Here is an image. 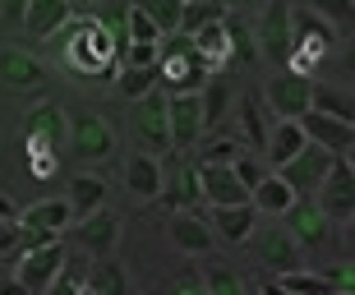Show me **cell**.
<instances>
[{
  "instance_id": "cell-1",
  "label": "cell",
  "mask_w": 355,
  "mask_h": 295,
  "mask_svg": "<svg viewBox=\"0 0 355 295\" xmlns=\"http://www.w3.org/2000/svg\"><path fill=\"white\" fill-rule=\"evenodd\" d=\"M65 65L74 74H106V69H120V51L111 28L97 19V14H83L69 28V46H65Z\"/></svg>"
},
{
  "instance_id": "cell-2",
  "label": "cell",
  "mask_w": 355,
  "mask_h": 295,
  "mask_svg": "<svg viewBox=\"0 0 355 295\" xmlns=\"http://www.w3.org/2000/svg\"><path fill=\"white\" fill-rule=\"evenodd\" d=\"M208 60H203V51H198V42L189 37V33H180V37L166 46V55L157 60V79L171 88V93H198L203 83H208Z\"/></svg>"
},
{
  "instance_id": "cell-3",
  "label": "cell",
  "mask_w": 355,
  "mask_h": 295,
  "mask_svg": "<svg viewBox=\"0 0 355 295\" xmlns=\"http://www.w3.org/2000/svg\"><path fill=\"white\" fill-rule=\"evenodd\" d=\"M263 107L277 120H300L304 111L314 107V79L300 69H277L263 88Z\"/></svg>"
},
{
  "instance_id": "cell-4",
  "label": "cell",
  "mask_w": 355,
  "mask_h": 295,
  "mask_svg": "<svg viewBox=\"0 0 355 295\" xmlns=\"http://www.w3.org/2000/svg\"><path fill=\"white\" fill-rule=\"evenodd\" d=\"M60 263H65V244L51 240V244H37V249H24V254L14 258V282L19 291L28 295H46L55 291V277H60Z\"/></svg>"
},
{
  "instance_id": "cell-5",
  "label": "cell",
  "mask_w": 355,
  "mask_h": 295,
  "mask_svg": "<svg viewBox=\"0 0 355 295\" xmlns=\"http://www.w3.org/2000/svg\"><path fill=\"white\" fill-rule=\"evenodd\" d=\"M314 203L332 222H351L355 217V161H351V152H337V157H332L323 185L314 189Z\"/></svg>"
},
{
  "instance_id": "cell-6",
  "label": "cell",
  "mask_w": 355,
  "mask_h": 295,
  "mask_svg": "<svg viewBox=\"0 0 355 295\" xmlns=\"http://www.w3.org/2000/svg\"><path fill=\"white\" fill-rule=\"evenodd\" d=\"M254 42H259V55H268L277 69L291 65V51H295V33H291V0H268L263 19L254 28Z\"/></svg>"
},
{
  "instance_id": "cell-7",
  "label": "cell",
  "mask_w": 355,
  "mask_h": 295,
  "mask_svg": "<svg viewBox=\"0 0 355 295\" xmlns=\"http://www.w3.org/2000/svg\"><path fill=\"white\" fill-rule=\"evenodd\" d=\"M134 138L144 152L153 157H166L171 152V116H166V93H153L134 102Z\"/></svg>"
},
{
  "instance_id": "cell-8",
  "label": "cell",
  "mask_w": 355,
  "mask_h": 295,
  "mask_svg": "<svg viewBox=\"0 0 355 295\" xmlns=\"http://www.w3.org/2000/svg\"><path fill=\"white\" fill-rule=\"evenodd\" d=\"M282 217H286V231L300 240V249H309V254H323V249L332 244V217L323 213V208H318L309 194H295V203H291Z\"/></svg>"
},
{
  "instance_id": "cell-9",
  "label": "cell",
  "mask_w": 355,
  "mask_h": 295,
  "mask_svg": "<svg viewBox=\"0 0 355 295\" xmlns=\"http://www.w3.org/2000/svg\"><path fill=\"white\" fill-rule=\"evenodd\" d=\"M60 143H69V116H65L60 102L42 97L24 116V148L28 152H33V148H55V152H60Z\"/></svg>"
},
{
  "instance_id": "cell-10",
  "label": "cell",
  "mask_w": 355,
  "mask_h": 295,
  "mask_svg": "<svg viewBox=\"0 0 355 295\" xmlns=\"http://www.w3.org/2000/svg\"><path fill=\"white\" fill-rule=\"evenodd\" d=\"M69 235H74V244H79L88 258L116 254V244H120V217L102 203V208H92V213L74 217V222H69Z\"/></svg>"
},
{
  "instance_id": "cell-11",
  "label": "cell",
  "mask_w": 355,
  "mask_h": 295,
  "mask_svg": "<svg viewBox=\"0 0 355 295\" xmlns=\"http://www.w3.org/2000/svg\"><path fill=\"white\" fill-rule=\"evenodd\" d=\"M69 143H74V157L106 161L116 152V129H111V120L97 116V111H79V116L69 120Z\"/></svg>"
},
{
  "instance_id": "cell-12",
  "label": "cell",
  "mask_w": 355,
  "mask_h": 295,
  "mask_svg": "<svg viewBox=\"0 0 355 295\" xmlns=\"http://www.w3.org/2000/svg\"><path fill=\"white\" fill-rule=\"evenodd\" d=\"M332 148H323V143H304L295 157L286 161V166H277V175L286 180L295 194H314L318 185H323V175H328V166H332Z\"/></svg>"
},
{
  "instance_id": "cell-13",
  "label": "cell",
  "mask_w": 355,
  "mask_h": 295,
  "mask_svg": "<svg viewBox=\"0 0 355 295\" xmlns=\"http://www.w3.org/2000/svg\"><path fill=\"white\" fill-rule=\"evenodd\" d=\"M166 116H171V152H189L203 138V102L198 93H166Z\"/></svg>"
},
{
  "instance_id": "cell-14",
  "label": "cell",
  "mask_w": 355,
  "mask_h": 295,
  "mask_svg": "<svg viewBox=\"0 0 355 295\" xmlns=\"http://www.w3.org/2000/svg\"><path fill=\"white\" fill-rule=\"evenodd\" d=\"M166 235L180 254H212V244H217V231L208 226V217H198L194 208H175L166 217Z\"/></svg>"
},
{
  "instance_id": "cell-15",
  "label": "cell",
  "mask_w": 355,
  "mask_h": 295,
  "mask_svg": "<svg viewBox=\"0 0 355 295\" xmlns=\"http://www.w3.org/2000/svg\"><path fill=\"white\" fill-rule=\"evenodd\" d=\"M198 189H203V199L217 208V203H245L250 199V189L245 180L236 175V166H226V161H198Z\"/></svg>"
},
{
  "instance_id": "cell-16",
  "label": "cell",
  "mask_w": 355,
  "mask_h": 295,
  "mask_svg": "<svg viewBox=\"0 0 355 295\" xmlns=\"http://www.w3.org/2000/svg\"><path fill=\"white\" fill-rule=\"evenodd\" d=\"M304 249H300V240L291 235L286 226H272V231H263L259 235V263H263L268 272H291V268H304Z\"/></svg>"
},
{
  "instance_id": "cell-17",
  "label": "cell",
  "mask_w": 355,
  "mask_h": 295,
  "mask_svg": "<svg viewBox=\"0 0 355 295\" xmlns=\"http://www.w3.org/2000/svg\"><path fill=\"white\" fill-rule=\"evenodd\" d=\"M254 222H259V208H254L250 199L245 203H217L208 217V226L217 231V240L226 244H245L254 235Z\"/></svg>"
},
{
  "instance_id": "cell-18",
  "label": "cell",
  "mask_w": 355,
  "mask_h": 295,
  "mask_svg": "<svg viewBox=\"0 0 355 295\" xmlns=\"http://www.w3.org/2000/svg\"><path fill=\"white\" fill-rule=\"evenodd\" d=\"M300 125H304V134H309V143H323V148H332V152H351L355 148V125L337 120V116H328V111L309 107L300 116Z\"/></svg>"
},
{
  "instance_id": "cell-19",
  "label": "cell",
  "mask_w": 355,
  "mask_h": 295,
  "mask_svg": "<svg viewBox=\"0 0 355 295\" xmlns=\"http://www.w3.org/2000/svg\"><path fill=\"white\" fill-rule=\"evenodd\" d=\"M162 185H166V175H162V157H153V152H134L130 161H125V189H130L134 199H162Z\"/></svg>"
},
{
  "instance_id": "cell-20",
  "label": "cell",
  "mask_w": 355,
  "mask_h": 295,
  "mask_svg": "<svg viewBox=\"0 0 355 295\" xmlns=\"http://www.w3.org/2000/svg\"><path fill=\"white\" fill-rule=\"evenodd\" d=\"M42 79H46V69H42V60L33 51H24V46H0V83H5V88L28 93V88H37Z\"/></svg>"
},
{
  "instance_id": "cell-21",
  "label": "cell",
  "mask_w": 355,
  "mask_h": 295,
  "mask_svg": "<svg viewBox=\"0 0 355 295\" xmlns=\"http://www.w3.org/2000/svg\"><path fill=\"white\" fill-rule=\"evenodd\" d=\"M74 19V10H69V0H28V14H24V33L28 37H55L60 28Z\"/></svg>"
},
{
  "instance_id": "cell-22",
  "label": "cell",
  "mask_w": 355,
  "mask_h": 295,
  "mask_svg": "<svg viewBox=\"0 0 355 295\" xmlns=\"http://www.w3.org/2000/svg\"><path fill=\"white\" fill-rule=\"evenodd\" d=\"M304 143H309V134H304V125H300V120H277V125H272V134H268L263 161L277 171V166H286V161L295 157Z\"/></svg>"
},
{
  "instance_id": "cell-23",
  "label": "cell",
  "mask_w": 355,
  "mask_h": 295,
  "mask_svg": "<svg viewBox=\"0 0 355 295\" xmlns=\"http://www.w3.org/2000/svg\"><path fill=\"white\" fill-rule=\"evenodd\" d=\"M83 291L88 295H125L130 291V272H125V263L116 254H102L88 263V286Z\"/></svg>"
},
{
  "instance_id": "cell-24",
  "label": "cell",
  "mask_w": 355,
  "mask_h": 295,
  "mask_svg": "<svg viewBox=\"0 0 355 295\" xmlns=\"http://www.w3.org/2000/svg\"><path fill=\"white\" fill-rule=\"evenodd\" d=\"M250 203L259 208V213H268V217H282L291 203H295V189H291L277 171H263V180L250 189Z\"/></svg>"
},
{
  "instance_id": "cell-25",
  "label": "cell",
  "mask_w": 355,
  "mask_h": 295,
  "mask_svg": "<svg viewBox=\"0 0 355 295\" xmlns=\"http://www.w3.org/2000/svg\"><path fill=\"white\" fill-rule=\"evenodd\" d=\"M231 19V14H226ZM226 19H212V24H203L194 33V42H198V51H203V60H208V69H217V65H231V24Z\"/></svg>"
},
{
  "instance_id": "cell-26",
  "label": "cell",
  "mask_w": 355,
  "mask_h": 295,
  "mask_svg": "<svg viewBox=\"0 0 355 295\" xmlns=\"http://www.w3.org/2000/svg\"><path fill=\"white\" fill-rule=\"evenodd\" d=\"M198 102H203V134H208V129H222V120L231 116V102L236 97H231V83L226 79H212L208 74V83L198 88Z\"/></svg>"
},
{
  "instance_id": "cell-27",
  "label": "cell",
  "mask_w": 355,
  "mask_h": 295,
  "mask_svg": "<svg viewBox=\"0 0 355 295\" xmlns=\"http://www.w3.org/2000/svg\"><path fill=\"white\" fill-rule=\"evenodd\" d=\"M19 222H33V226H46V231H69L74 208H69V199L60 194V199H42V203L19 208Z\"/></svg>"
},
{
  "instance_id": "cell-28",
  "label": "cell",
  "mask_w": 355,
  "mask_h": 295,
  "mask_svg": "<svg viewBox=\"0 0 355 295\" xmlns=\"http://www.w3.org/2000/svg\"><path fill=\"white\" fill-rule=\"evenodd\" d=\"M240 129H245V138H250V152H259L263 157V148H268V134H272V125H268V107H259V97L245 93L240 97Z\"/></svg>"
},
{
  "instance_id": "cell-29",
  "label": "cell",
  "mask_w": 355,
  "mask_h": 295,
  "mask_svg": "<svg viewBox=\"0 0 355 295\" xmlns=\"http://www.w3.org/2000/svg\"><path fill=\"white\" fill-rule=\"evenodd\" d=\"M69 208H74V217H83V213H92V208H102L106 203V180L102 175H74V180H69Z\"/></svg>"
},
{
  "instance_id": "cell-30",
  "label": "cell",
  "mask_w": 355,
  "mask_h": 295,
  "mask_svg": "<svg viewBox=\"0 0 355 295\" xmlns=\"http://www.w3.org/2000/svg\"><path fill=\"white\" fill-rule=\"evenodd\" d=\"M198 199H203V189H198V166H180V175H175L171 185H162L166 213H175V208H194Z\"/></svg>"
},
{
  "instance_id": "cell-31",
  "label": "cell",
  "mask_w": 355,
  "mask_h": 295,
  "mask_svg": "<svg viewBox=\"0 0 355 295\" xmlns=\"http://www.w3.org/2000/svg\"><path fill=\"white\" fill-rule=\"evenodd\" d=\"M157 83H162V79H157V65H120V74H116L120 97H130V102L148 97Z\"/></svg>"
},
{
  "instance_id": "cell-32",
  "label": "cell",
  "mask_w": 355,
  "mask_h": 295,
  "mask_svg": "<svg viewBox=\"0 0 355 295\" xmlns=\"http://www.w3.org/2000/svg\"><path fill=\"white\" fill-rule=\"evenodd\" d=\"M314 111H328V116H337V120L355 125V93H346V88H328V83H314Z\"/></svg>"
},
{
  "instance_id": "cell-33",
  "label": "cell",
  "mask_w": 355,
  "mask_h": 295,
  "mask_svg": "<svg viewBox=\"0 0 355 295\" xmlns=\"http://www.w3.org/2000/svg\"><path fill=\"white\" fill-rule=\"evenodd\" d=\"M212 19H226V5H222V0H184L180 28H175V33H189V37H194L198 28L212 24Z\"/></svg>"
},
{
  "instance_id": "cell-34",
  "label": "cell",
  "mask_w": 355,
  "mask_h": 295,
  "mask_svg": "<svg viewBox=\"0 0 355 295\" xmlns=\"http://www.w3.org/2000/svg\"><path fill=\"white\" fill-rule=\"evenodd\" d=\"M231 24V65L236 69H250L259 65V42H254V28H245L240 19H226ZM226 65V69H231Z\"/></svg>"
},
{
  "instance_id": "cell-35",
  "label": "cell",
  "mask_w": 355,
  "mask_h": 295,
  "mask_svg": "<svg viewBox=\"0 0 355 295\" xmlns=\"http://www.w3.org/2000/svg\"><path fill=\"white\" fill-rule=\"evenodd\" d=\"M272 291L323 295V291H328V277H323V272H304V268H291V272H277V277H272Z\"/></svg>"
},
{
  "instance_id": "cell-36",
  "label": "cell",
  "mask_w": 355,
  "mask_h": 295,
  "mask_svg": "<svg viewBox=\"0 0 355 295\" xmlns=\"http://www.w3.org/2000/svg\"><path fill=\"white\" fill-rule=\"evenodd\" d=\"M139 5H144L148 19H153V24L162 28V37L180 28V10H184V0H139Z\"/></svg>"
},
{
  "instance_id": "cell-37",
  "label": "cell",
  "mask_w": 355,
  "mask_h": 295,
  "mask_svg": "<svg viewBox=\"0 0 355 295\" xmlns=\"http://www.w3.org/2000/svg\"><path fill=\"white\" fill-rule=\"evenodd\" d=\"M125 37L130 42H162V28L148 19V10L139 0H130V19H125Z\"/></svg>"
},
{
  "instance_id": "cell-38",
  "label": "cell",
  "mask_w": 355,
  "mask_h": 295,
  "mask_svg": "<svg viewBox=\"0 0 355 295\" xmlns=\"http://www.w3.org/2000/svg\"><path fill=\"white\" fill-rule=\"evenodd\" d=\"M203 291H208V295H240V291H245V282H240L231 268L208 263V268H203Z\"/></svg>"
},
{
  "instance_id": "cell-39",
  "label": "cell",
  "mask_w": 355,
  "mask_h": 295,
  "mask_svg": "<svg viewBox=\"0 0 355 295\" xmlns=\"http://www.w3.org/2000/svg\"><path fill=\"white\" fill-rule=\"evenodd\" d=\"M88 263L92 258H69L60 263V277H55V291H83L88 286Z\"/></svg>"
},
{
  "instance_id": "cell-40",
  "label": "cell",
  "mask_w": 355,
  "mask_h": 295,
  "mask_svg": "<svg viewBox=\"0 0 355 295\" xmlns=\"http://www.w3.org/2000/svg\"><path fill=\"white\" fill-rule=\"evenodd\" d=\"M24 254V235L19 222H0V268H14V258Z\"/></svg>"
},
{
  "instance_id": "cell-41",
  "label": "cell",
  "mask_w": 355,
  "mask_h": 295,
  "mask_svg": "<svg viewBox=\"0 0 355 295\" xmlns=\"http://www.w3.org/2000/svg\"><path fill=\"white\" fill-rule=\"evenodd\" d=\"M323 277H328V291H337V295H355V258H346V263H332Z\"/></svg>"
},
{
  "instance_id": "cell-42",
  "label": "cell",
  "mask_w": 355,
  "mask_h": 295,
  "mask_svg": "<svg viewBox=\"0 0 355 295\" xmlns=\"http://www.w3.org/2000/svg\"><path fill=\"white\" fill-rule=\"evenodd\" d=\"M157 60H162V42H130L120 55V65H157Z\"/></svg>"
},
{
  "instance_id": "cell-43",
  "label": "cell",
  "mask_w": 355,
  "mask_h": 295,
  "mask_svg": "<svg viewBox=\"0 0 355 295\" xmlns=\"http://www.w3.org/2000/svg\"><path fill=\"white\" fill-rule=\"evenodd\" d=\"M240 152H245V148H240L236 138H212L208 148H198V161H226V166H231Z\"/></svg>"
},
{
  "instance_id": "cell-44",
  "label": "cell",
  "mask_w": 355,
  "mask_h": 295,
  "mask_svg": "<svg viewBox=\"0 0 355 295\" xmlns=\"http://www.w3.org/2000/svg\"><path fill=\"white\" fill-rule=\"evenodd\" d=\"M231 166H236V175L245 180V189H254L259 180H263V161H259V152H240Z\"/></svg>"
},
{
  "instance_id": "cell-45",
  "label": "cell",
  "mask_w": 355,
  "mask_h": 295,
  "mask_svg": "<svg viewBox=\"0 0 355 295\" xmlns=\"http://www.w3.org/2000/svg\"><path fill=\"white\" fill-rule=\"evenodd\" d=\"M55 166H60L55 161V148H33L28 152V171L33 175H55Z\"/></svg>"
},
{
  "instance_id": "cell-46",
  "label": "cell",
  "mask_w": 355,
  "mask_h": 295,
  "mask_svg": "<svg viewBox=\"0 0 355 295\" xmlns=\"http://www.w3.org/2000/svg\"><path fill=\"white\" fill-rule=\"evenodd\" d=\"M19 235H24V249H37V244H51V240H60V231L33 226V222H19Z\"/></svg>"
},
{
  "instance_id": "cell-47",
  "label": "cell",
  "mask_w": 355,
  "mask_h": 295,
  "mask_svg": "<svg viewBox=\"0 0 355 295\" xmlns=\"http://www.w3.org/2000/svg\"><path fill=\"white\" fill-rule=\"evenodd\" d=\"M300 5H314L318 14H328V19H337V24L351 14V0H300Z\"/></svg>"
},
{
  "instance_id": "cell-48",
  "label": "cell",
  "mask_w": 355,
  "mask_h": 295,
  "mask_svg": "<svg viewBox=\"0 0 355 295\" xmlns=\"http://www.w3.org/2000/svg\"><path fill=\"white\" fill-rule=\"evenodd\" d=\"M24 14H28V0H0V19L14 28H24Z\"/></svg>"
},
{
  "instance_id": "cell-49",
  "label": "cell",
  "mask_w": 355,
  "mask_h": 295,
  "mask_svg": "<svg viewBox=\"0 0 355 295\" xmlns=\"http://www.w3.org/2000/svg\"><path fill=\"white\" fill-rule=\"evenodd\" d=\"M171 291H203V272H175Z\"/></svg>"
},
{
  "instance_id": "cell-50",
  "label": "cell",
  "mask_w": 355,
  "mask_h": 295,
  "mask_svg": "<svg viewBox=\"0 0 355 295\" xmlns=\"http://www.w3.org/2000/svg\"><path fill=\"white\" fill-rule=\"evenodd\" d=\"M0 222H19V203H14L5 189H0Z\"/></svg>"
},
{
  "instance_id": "cell-51",
  "label": "cell",
  "mask_w": 355,
  "mask_h": 295,
  "mask_svg": "<svg viewBox=\"0 0 355 295\" xmlns=\"http://www.w3.org/2000/svg\"><path fill=\"white\" fill-rule=\"evenodd\" d=\"M342 65H346V74H355V42L346 46V55H342Z\"/></svg>"
},
{
  "instance_id": "cell-52",
  "label": "cell",
  "mask_w": 355,
  "mask_h": 295,
  "mask_svg": "<svg viewBox=\"0 0 355 295\" xmlns=\"http://www.w3.org/2000/svg\"><path fill=\"white\" fill-rule=\"evenodd\" d=\"M92 5H97V0H69V10H74V14H83V10H92Z\"/></svg>"
},
{
  "instance_id": "cell-53",
  "label": "cell",
  "mask_w": 355,
  "mask_h": 295,
  "mask_svg": "<svg viewBox=\"0 0 355 295\" xmlns=\"http://www.w3.org/2000/svg\"><path fill=\"white\" fill-rule=\"evenodd\" d=\"M231 5H236V10H254V5H259V0H231Z\"/></svg>"
},
{
  "instance_id": "cell-54",
  "label": "cell",
  "mask_w": 355,
  "mask_h": 295,
  "mask_svg": "<svg viewBox=\"0 0 355 295\" xmlns=\"http://www.w3.org/2000/svg\"><path fill=\"white\" fill-rule=\"evenodd\" d=\"M346 231H351V240H355V217H351V222H346Z\"/></svg>"
},
{
  "instance_id": "cell-55",
  "label": "cell",
  "mask_w": 355,
  "mask_h": 295,
  "mask_svg": "<svg viewBox=\"0 0 355 295\" xmlns=\"http://www.w3.org/2000/svg\"><path fill=\"white\" fill-rule=\"evenodd\" d=\"M351 10H355V0H351Z\"/></svg>"
},
{
  "instance_id": "cell-56",
  "label": "cell",
  "mask_w": 355,
  "mask_h": 295,
  "mask_svg": "<svg viewBox=\"0 0 355 295\" xmlns=\"http://www.w3.org/2000/svg\"><path fill=\"white\" fill-rule=\"evenodd\" d=\"M351 152H355V148H351Z\"/></svg>"
}]
</instances>
